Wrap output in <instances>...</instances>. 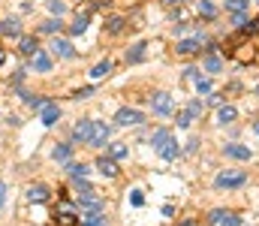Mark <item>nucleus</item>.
Returning a JSON list of instances; mask_svg holds the SVG:
<instances>
[{
    "mask_svg": "<svg viewBox=\"0 0 259 226\" xmlns=\"http://www.w3.org/2000/svg\"><path fill=\"white\" fill-rule=\"evenodd\" d=\"M244 184H247V175L241 169H223L214 178V187L217 190H235V187H244Z\"/></svg>",
    "mask_w": 259,
    "mask_h": 226,
    "instance_id": "obj_1",
    "label": "nucleus"
},
{
    "mask_svg": "<svg viewBox=\"0 0 259 226\" xmlns=\"http://www.w3.org/2000/svg\"><path fill=\"white\" fill-rule=\"evenodd\" d=\"M94 127H97L94 118H81V121L72 127V142H78V145H91V139H94Z\"/></svg>",
    "mask_w": 259,
    "mask_h": 226,
    "instance_id": "obj_2",
    "label": "nucleus"
},
{
    "mask_svg": "<svg viewBox=\"0 0 259 226\" xmlns=\"http://www.w3.org/2000/svg\"><path fill=\"white\" fill-rule=\"evenodd\" d=\"M151 109H154V115H163V118H166V115L175 112V100H172L166 91H157V94L151 97Z\"/></svg>",
    "mask_w": 259,
    "mask_h": 226,
    "instance_id": "obj_3",
    "label": "nucleus"
},
{
    "mask_svg": "<svg viewBox=\"0 0 259 226\" xmlns=\"http://www.w3.org/2000/svg\"><path fill=\"white\" fill-rule=\"evenodd\" d=\"M75 205H78V211L81 214H97V211H103L106 205H103V199L97 196V190L94 193H81L78 199H75Z\"/></svg>",
    "mask_w": 259,
    "mask_h": 226,
    "instance_id": "obj_4",
    "label": "nucleus"
},
{
    "mask_svg": "<svg viewBox=\"0 0 259 226\" xmlns=\"http://www.w3.org/2000/svg\"><path fill=\"white\" fill-rule=\"evenodd\" d=\"M115 121H118V127H139V124L145 121V115H142L139 109H130V106H124V109H118Z\"/></svg>",
    "mask_w": 259,
    "mask_h": 226,
    "instance_id": "obj_5",
    "label": "nucleus"
},
{
    "mask_svg": "<svg viewBox=\"0 0 259 226\" xmlns=\"http://www.w3.org/2000/svg\"><path fill=\"white\" fill-rule=\"evenodd\" d=\"M256 49H259L256 42H238L229 55H232L238 64H250V61H256Z\"/></svg>",
    "mask_w": 259,
    "mask_h": 226,
    "instance_id": "obj_6",
    "label": "nucleus"
},
{
    "mask_svg": "<svg viewBox=\"0 0 259 226\" xmlns=\"http://www.w3.org/2000/svg\"><path fill=\"white\" fill-rule=\"evenodd\" d=\"M39 121H42V124H46V127H55V124H58V121H61V106H58V103H52V100H49V103H46V106H42V109H39Z\"/></svg>",
    "mask_w": 259,
    "mask_h": 226,
    "instance_id": "obj_7",
    "label": "nucleus"
},
{
    "mask_svg": "<svg viewBox=\"0 0 259 226\" xmlns=\"http://www.w3.org/2000/svg\"><path fill=\"white\" fill-rule=\"evenodd\" d=\"M52 55H55V58H64V61H72V58H75V49H72L69 39H58V36H55V39H52Z\"/></svg>",
    "mask_w": 259,
    "mask_h": 226,
    "instance_id": "obj_8",
    "label": "nucleus"
},
{
    "mask_svg": "<svg viewBox=\"0 0 259 226\" xmlns=\"http://www.w3.org/2000/svg\"><path fill=\"white\" fill-rule=\"evenodd\" d=\"M109 136H112V127H106V124L97 121V127H94V139H91V148H106V145H109Z\"/></svg>",
    "mask_w": 259,
    "mask_h": 226,
    "instance_id": "obj_9",
    "label": "nucleus"
},
{
    "mask_svg": "<svg viewBox=\"0 0 259 226\" xmlns=\"http://www.w3.org/2000/svg\"><path fill=\"white\" fill-rule=\"evenodd\" d=\"M202 42H205L202 33H196L190 39H178V55H196V52L202 49Z\"/></svg>",
    "mask_w": 259,
    "mask_h": 226,
    "instance_id": "obj_10",
    "label": "nucleus"
},
{
    "mask_svg": "<svg viewBox=\"0 0 259 226\" xmlns=\"http://www.w3.org/2000/svg\"><path fill=\"white\" fill-rule=\"evenodd\" d=\"M223 154H226V157H232V160H250V157H253V151L247 148V145H238V142L223 145Z\"/></svg>",
    "mask_w": 259,
    "mask_h": 226,
    "instance_id": "obj_11",
    "label": "nucleus"
},
{
    "mask_svg": "<svg viewBox=\"0 0 259 226\" xmlns=\"http://www.w3.org/2000/svg\"><path fill=\"white\" fill-rule=\"evenodd\" d=\"M97 169H100L106 178H118V172H121V169H118V160H112V157H106V154L97 157Z\"/></svg>",
    "mask_w": 259,
    "mask_h": 226,
    "instance_id": "obj_12",
    "label": "nucleus"
},
{
    "mask_svg": "<svg viewBox=\"0 0 259 226\" xmlns=\"http://www.w3.org/2000/svg\"><path fill=\"white\" fill-rule=\"evenodd\" d=\"M103 27H106V33H109V36H121V33L127 30V18H124V15H112Z\"/></svg>",
    "mask_w": 259,
    "mask_h": 226,
    "instance_id": "obj_13",
    "label": "nucleus"
},
{
    "mask_svg": "<svg viewBox=\"0 0 259 226\" xmlns=\"http://www.w3.org/2000/svg\"><path fill=\"white\" fill-rule=\"evenodd\" d=\"M30 67H33L36 73H52V58H49V55H46V52L39 49V52H36V55L30 58Z\"/></svg>",
    "mask_w": 259,
    "mask_h": 226,
    "instance_id": "obj_14",
    "label": "nucleus"
},
{
    "mask_svg": "<svg viewBox=\"0 0 259 226\" xmlns=\"http://www.w3.org/2000/svg\"><path fill=\"white\" fill-rule=\"evenodd\" d=\"M18 52H21L24 58H33V55L39 52V46H36V36H18Z\"/></svg>",
    "mask_w": 259,
    "mask_h": 226,
    "instance_id": "obj_15",
    "label": "nucleus"
},
{
    "mask_svg": "<svg viewBox=\"0 0 259 226\" xmlns=\"http://www.w3.org/2000/svg\"><path fill=\"white\" fill-rule=\"evenodd\" d=\"M88 21H91V12H81V9H78V15H75V21L69 24V33H72V36H78V33H84V30H88Z\"/></svg>",
    "mask_w": 259,
    "mask_h": 226,
    "instance_id": "obj_16",
    "label": "nucleus"
},
{
    "mask_svg": "<svg viewBox=\"0 0 259 226\" xmlns=\"http://www.w3.org/2000/svg\"><path fill=\"white\" fill-rule=\"evenodd\" d=\"M27 199L36 202V205L46 202V199H49V187H46V184H30V187H27Z\"/></svg>",
    "mask_w": 259,
    "mask_h": 226,
    "instance_id": "obj_17",
    "label": "nucleus"
},
{
    "mask_svg": "<svg viewBox=\"0 0 259 226\" xmlns=\"http://www.w3.org/2000/svg\"><path fill=\"white\" fill-rule=\"evenodd\" d=\"M235 118H238V109H235V106H220V109H217V124L226 127V124H232Z\"/></svg>",
    "mask_w": 259,
    "mask_h": 226,
    "instance_id": "obj_18",
    "label": "nucleus"
},
{
    "mask_svg": "<svg viewBox=\"0 0 259 226\" xmlns=\"http://www.w3.org/2000/svg\"><path fill=\"white\" fill-rule=\"evenodd\" d=\"M0 33H3V36H21L18 18H3V21H0Z\"/></svg>",
    "mask_w": 259,
    "mask_h": 226,
    "instance_id": "obj_19",
    "label": "nucleus"
},
{
    "mask_svg": "<svg viewBox=\"0 0 259 226\" xmlns=\"http://www.w3.org/2000/svg\"><path fill=\"white\" fill-rule=\"evenodd\" d=\"M157 154H160L163 160H178V157H181V148H178L175 136H172V139H169V142H166V145H163L160 151H157Z\"/></svg>",
    "mask_w": 259,
    "mask_h": 226,
    "instance_id": "obj_20",
    "label": "nucleus"
},
{
    "mask_svg": "<svg viewBox=\"0 0 259 226\" xmlns=\"http://www.w3.org/2000/svg\"><path fill=\"white\" fill-rule=\"evenodd\" d=\"M202 67H205V73H223V61H220L214 52H208V55H205Z\"/></svg>",
    "mask_w": 259,
    "mask_h": 226,
    "instance_id": "obj_21",
    "label": "nucleus"
},
{
    "mask_svg": "<svg viewBox=\"0 0 259 226\" xmlns=\"http://www.w3.org/2000/svg\"><path fill=\"white\" fill-rule=\"evenodd\" d=\"M66 172H69L72 181H75V178H88V175H91V166H88V163H66Z\"/></svg>",
    "mask_w": 259,
    "mask_h": 226,
    "instance_id": "obj_22",
    "label": "nucleus"
},
{
    "mask_svg": "<svg viewBox=\"0 0 259 226\" xmlns=\"http://www.w3.org/2000/svg\"><path fill=\"white\" fill-rule=\"evenodd\" d=\"M69 157H72V145H66V142L55 145V151H52V160L55 163H69Z\"/></svg>",
    "mask_w": 259,
    "mask_h": 226,
    "instance_id": "obj_23",
    "label": "nucleus"
},
{
    "mask_svg": "<svg viewBox=\"0 0 259 226\" xmlns=\"http://www.w3.org/2000/svg\"><path fill=\"white\" fill-rule=\"evenodd\" d=\"M61 30H64V21L61 18H46L39 24V33H61Z\"/></svg>",
    "mask_w": 259,
    "mask_h": 226,
    "instance_id": "obj_24",
    "label": "nucleus"
},
{
    "mask_svg": "<svg viewBox=\"0 0 259 226\" xmlns=\"http://www.w3.org/2000/svg\"><path fill=\"white\" fill-rule=\"evenodd\" d=\"M106 75H112V61H100V64L91 70V78H94V81H100V78H106Z\"/></svg>",
    "mask_w": 259,
    "mask_h": 226,
    "instance_id": "obj_25",
    "label": "nucleus"
},
{
    "mask_svg": "<svg viewBox=\"0 0 259 226\" xmlns=\"http://www.w3.org/2000/svg\"><path fill=\"white\" fill-rule=\"evenodd\" d=\"M145 49H148L145 42H136V46L127 52V64H139V61H145Z\"/></svg>",
    "mask_w": 259,
    "mask_h": 226,
    "instance_id": "obj_26",
    "label": "nucleus"
},
{
    "mask_svg": "<svg viewBox=\"0 0 259 226\" xmlns=\"http://www.w3.org/2000/svg\"><path fill=\"white\" fill-rule=\"evenodd\" d=\"M81 226H109V220L103 217V211H97V214H81Z\"/></svg>",
    "mask_w": 259,
    "mask_h": 226,
    "instance_id": "obj_27",
    "label": "nucleus"
},
{
    "mask_svg": "<svg viewBox=\"0 0 259 226\" xmlns=\"http://www.w3.org/2000/svg\"><path fill=\"white\" fill-rule=\"evenodd\" d=\"M109 157H112V160H124V157H130V148L124 142H112V145H109Z\"/></svg>",
    "mask_w": 259,
    "mask_h": 226,
    "instance_id": "obj_28",
    "label": "nucleus"
},
{
    "mask_svg": "<svg viewBox=\"0 0 259 226\" xmlns=\"http://www.w3.org/2000/svg\"><path fill=\"white\" fill-rule=\"evenodd\" d=\"M199 15H202V18H214V15H217V6H214L211 0H199Z\"/></svg>",
    "mask_w": 259,
    "mask_h": 226,
    "instance_id": "obj_29",
    "label": "nucleus"
},
{
    "mask_svg": "<svg viewBox=\"0 0 259 226\" xmlns=\"http://www.w3.org/2000/svg\"><path fill=\"white\" fill-rule=\"evenodd\" d=\"M55 226H78V220L72 217V211H61L55 214Z\"/></svg>",
    "mask_w": 259,
    "mask_h": 226,
    "instance_id": "obj_30",
    "label": "nucleus"
},
{
    "mask_svg": "<svg viewBox=\"0 0 259 226\" xmlns=\"http://www.w3.org/2000/svg\"><path fill=\"white\" fill-rule=\"evenodd\" d=\"M247 6H250V0H226L229 12H247Z\"/></svg>",
    "mask_w": 259,
    "mask_h": 226,
    "instance_id": "obj_31",
    "label": "nucleus"
},
{
    "mask_svg": "<svg viewBox=\"0 0 259 226\" xmlns=\"http://www.w3.org/2000/svg\"><path fill=\"white\" fill-rule=\"evenodd\" d=\"M46 6H49V9H52V15H58V18L66 12V3H64V0H46Z\"/></svg>",
    "mask_w": 259,
    "mask_h": 226,
    "instance_id": "obj_32",
    "label": "nucleus"
},
{
    "mask_svg": "<svg viewBox=\"0 0 259 226\" xmlns=\"http://www.w3.org/2000/svg\"><path fill=\"white\" fill-rule=\"evenodd\" d=\"M75 190H78V196H81V193H94V184H91L88 178H75Z\"/></svg>",
    "mask_w": 259,
    "mask_h": 226,
    "instance_id": "obj_33",
    "label": "nucleus"
},
{
    "mask_svg": "<svg viewBox=\"0 0 259 226\" xmlns=\"http://www.w3.org/2000/svg\"><path fill=\"white\" fill-rule=\"evenodd\" d=\"M193 121H196V118L190 115V112H187V109H184V112H178V127H181V130H187Z\"/></svg>",
    "mask_w": 259,
    "mask_h": 226,
    "instance_id": "obj_34",
    "label": "nucleus"
},
{
    "mask_svg": "<svg viewBox=\"0 0 259 226\" xmlns=\"http://www.w3.org/2000/svg\"><path fill=\"white\" fill-rule=\"evenodd\" d=\"M193 84H196V91H199V94H211V81H208V78L196 75V78H193Z\"/></svg>",
    "mask_w": 259,
    "mask_h": 226,
    "instance_id": "obj_35",
    "label": "nucleus"
},
{
    "mask_svg": "<svg viewBox=\"0 0 259 226\" xmlns=\"http://www.w3.org/2000/svg\"><path fill=\"white\" fill-rule=\"evenodd\" d=\"M46 103H49V100H42V97H27V106H30V109H36V112H39Z\"/></svg>",
    "mask_w": 259,
    "mask_h": 226,
    "instance_id": "obj_36",
    "label": "nucleus"
},
{
    "mask_svg": "<svg viewBox=\"0 0 259 226\" xmlns=\"http://www.w3.org/2000/svg\"><path fill=\"white\" fill-rule=\"evenodd\" d=\"M130 202H133L136 208H139V205H145V196H142V190H133V193H130Z\"/></svg>",
    "mask_w": 259,
    "mask_h": 226,
    "instance_id": "obj_37",
    "label": "nucleus"
},
{
    "mask_svg": "<svg viewBox=\"0 0 259 226\" xmlns=\"http://www.w3.org/2000/svg\"><path fill=\"white\" fill-rule=\"evenodd\" d=\"M223 217H226V211H220V208H217V211H211V214H208V223H223Z\"/></svg>",
    "mask_w": 259,
    "mask_h": 226,
    "instance_id": "obj_38",
    "label": "nucleus"
},
{
    "mask_svg": "<svg viewBox=\"0 0 259 226\" xmlns=\"http://www.w3.org/2000/svg\"><path fill=\"white\" fill-rule=\"evenodd\" d=\"M187 112H190L193 118H199V115H202V103H199V100H193V103L187 106Z\"/></svg>",
    "mask_w": 259,
    "mask_h": 226,
    "instance_id": "obj_39",
    "label": "nucleus"
},
{
    "mask_svg": "<svg viewBox=\"0 0 259 226\" xmlns=\"http://www.w3.org/2000/svg\"><path fill=\"white\" fill-rule=\"evenodd\" d=\"M223 226H241V217H235V214H226V217H223Z\"/></svg>",
    "mask_w": 259,
    "mask_h": 226,
    "instance_id": "obj_40",
    "label": "nucleus"
},
{
    "mask_svg": "<svg viewBox=\"0 0 259 226\" xmlns=\"http://www.w3.org/2000/svg\"><path fill=\"white\" fill-rule=\"evenodd\" d=\"M94 94V87H81V91H75V100H88Z\"/></svg>",
    "mask_w": 259,
    "mask_h": 226,
    "instance_id": "obj_41",
    "label": "nucleus"
},
{
    "mask_svg": "<svg viewBox=\"0 0 259 226\" xmlns=\"http://www.w3.org/2000/svg\"><path fill=\"white\" fill-rule=\"evenodd\" d=\"M3 202H6V181H0V208H3Z\"/></svg>",
    "mask_w": 259,
    "mask_h": 226,
    "instance_id": "obj_42",
    "label": "nucleus"
},
{
    "mask_svg": "<svg viewBox=\"0 0 259 226\" xmlns=\"http://www.w3.org/2000/svg\"><path fill=\"white\" fill-rule=\"evenodd\" d=\"M163 3H166V6H184L187 0H163Z\"/></svg>",
    "mask_w": 259,
    "mask_h": 226,
    "instance_id": "obj_43",
    "label": "nucleus"
},
{
    "mask_svg": "<svg viewBox=\"0 0 259 226\" xmlns=\"http://www.w3.org/2000/svg\"><path fill=\"white\" fill-rule=\"evenodd\" d=\"M3 61H6V52H3V46H0V67H3Z\"/></svg>",
    "mask_w": 259,
    "mask_h": 226,
    "instance_id": "obj_44",
    "label": "nucleus"
},
{
    "mask_svg": "<svg viewBox=\"0 0 259 226\" xmlns=\"http://www.w3.org/2000/svg\"><path fill=\"white\" fill-rule=\"evenodd\" d=\"M253 133H256V136H259V121H256V124H253Z\"/></svg>",
    "mask_w": 259,
    "mask_h": 226,
    "instance_id": "obj_45",
    "label": "nucleus"
}]
</instances>
